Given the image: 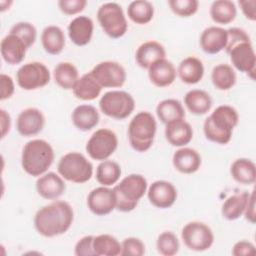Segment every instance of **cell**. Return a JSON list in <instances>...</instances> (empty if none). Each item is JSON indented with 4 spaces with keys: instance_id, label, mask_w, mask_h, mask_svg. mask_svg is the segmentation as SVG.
Returning <instances> with one entry per match:
<instances>
[{
    "instance_id": "cell-33",
    "label": "cell",
    "mask_w": 256,
    "mask_h": 256,
    "mask_svg": "<svg viewBox=\"0 0 256 256\" xmlns=\"http://www.w3.org/2000/svg\"><path fill=\"white\" fill-rule=\"evenodd\" d=\"M55 83L64 90H72L77 80L79 73L76 66L70 62H60L53 70Z\"/></svg>"
},
{
    "instance_id": "cell-19",
    "label": "cell",
    "mask_w": 256,
    "mask_h": 256,
    "mask_svg": "<svg viewBox=\"0 0 256 256\" xmlns=\"http://www.w3.org/2000/svg\"><path fill=\"white\" fill-rule=\"evenodd\" d=\"M94 23L86 15H80L72 19L68 25V36L76 46L87 45L93 36Z\"/></svg>"
},
{
    "instance_id": "cell-44",
    "label": "cell",
    "mask_w": 256,
    "mask_h": 256,
    "mask_svg": "<svg viewBox=\"0 0 256 256\" xmlns=\"http://www.w3.org/2000/svg\"><path fill=\"white\" fill-rule=\"evenodd\" d=\"M94 236L87 235L79 239L74 248V254L76 256H96L93 249Z\"/></svg>"
},
{
    "instance_id": "cell-38",
    "label": "cell",
    "mask_w": 256,
    "mask_h": 256,
    "mask_svg": "<svg viewBox=\"0 0 256 256\" xmlns=\"http://www.w3.org/2000/svg\"><path fill=\"white\" fill-rule=\"evenodd\" d=\"M93 249L96 256H118L121 254V243L110 234L94 236Z\"/></svg>"
},
{
    "instance_id": "cell-29",
    "label": "cell",
    "mask_w": 256,
    "mask_h": 256,
    "mask_svg": "<svg viewBox=\"0 0 256 256\" xmlns=\"http://www.w3.org/2000/svg\"><path fill=\"white\" fill-rule=\"evenodd\" d=\"M72 91L77 99L83 101H91L100 95L102 87L92 76L91 72H88L77 80Z\"/></svg>"
},
{
    "instance_id": "cell-20",
    "label": "cell",
    "mask_w": 256,
    "mask_h": 256,
    "mask_svg": "<svg viewBox=\"0 0 256 256\" xmlns=\"http://www.w3.org/2000/svg\"><path fill=\"white\" fill-rule=\"evenodd\" d=\"M36 190L42 198L53 200L65 192L66 184L61 176L54 172H48L37 179Z\"/></svg>"
},
{
    "instance_id": "cell-26",
    "label": "cell",
    "mask_w": 256,
    "mask_h": 256,
    "mask_svg": "<svg viewBox=\"0 0 256 256\" xmlns=\"http://www.w3.org/2000/svg\"><path fill=\"white\" fill-rule=\"evenodd\" d=\"M177 74L183 83L196 84L200 82L204 76L203 63L197 57H186L180 62L177 68Z\"/></svg>"
},
{
    "instance_id": "cell-14",
    "label": "cell",
    "mask_w": 256,
    "mask_h": 256,
    "mask_svg": "<svg viewBox=\"0 0 256 256\" xmlns=\"http://www.w3.org/2000/svg\"><path fill=\"white\" fill-rule=\"evenodd\" d=\"M88 209L97 216H105L116 209V200L113 189L100 186L90 191L87 196Z\"/></svg>"
},
{
    "instance_id": "cell-5",
    "label": "cell",
    "mask_w": 256,
    "mask_h": 256,
    "mask_svg": "<svg viewBox=\"0 0 256 256\" xmlns=\"http://www.w3.org/2000/svg\"><path fill=\"white\" fill-rule=\"evenodd\" d=\"M116 209L121 212L133 211L148 189L146 178L141 174H130L124 177L113 188Z\"/></svg>"
},
{
    "instance_id": "cell-42",
    "label": "cell",
    "mask_w": 256,
    "mask_h": 256,
    "mask_svg": "<svg viewBox=\"0 0 256 256\" xmlns=\"http://www.w3.org/2000/svg\"><path fill=\"white\" fill-rule=\"evenodd\" d=\"M145 253V244L136 237L125 238L121 243L122 256H142Z\"/></svg>"
},
{
    "instance_id": "cell-35",
    "label": "cell",
    "mask_w": 256,
    "mask_h": 256,
    "mask_svg": "<svg viewBox=\"0 0 256 256\" xmlns=\"http://www.w3.org/2000/svg\"><path fill=\"white\" fill-rule=\"evenodd\" d=\"M211 80L214 87L221 91L231 89L237 80L236 72L229 64H218L211 72Z\"/></svg>"
},
{
    "instance_id": "cell-27",
    "label": "cell",
    "mask_w": 256,
    "mask_h": 256,
    "mask_svg": "<svg viewBox=\"0 0 256 256\" xmlns=\"http://www.w3.org/2000/svg\"><path fill=\"white\" fill-rule=\"evenodd\" d=\"M41 43L46 53L58 55L65 47V34L59 26L49 25L41 33Z\"/></svg>"
},
{
    "instance_id": "cell-1",
    "label": "cell",
    "mask_w": 256,
    "mask_h": 256,
    "mask_svg": "<svg viewBox=\"0 0 256 256\" xmlns=\"http://www.w3.org/2000/svg\"><path fill=\"white\" fill-rule=\"evenodd\" d=\"M74 220L72 206L62 200H56L37 210L33 223L36 231L44 237H55L66 233Z\"/></svg>"
},
{
    "instance_id": "cell-7",
    "label": "cell",
    "mask_w": 256,
    "mask_h": 256,
    "mask_svg": "<svg viewBox=\"0 0 256 256\" xmlns=\"http://www.w3.org/2000/svg\"><path fill=\"white\" fill-rule=\"evenodd\" d=\"M59 175L70 182L83 184L93 175L92 163L79 152H68L63 155L57 165Z\"/></svg>"
},
{
    "instance_id": "cell-9",
    "label": "cell",
    "mask_w": 256,
    "mask_h": 256,
    "mask_svg": "<svg viewBox=\"0 0 256 256\" xmlns=\"http://www.w3.org/2000/svg\"><path fill=\"white\" fill-rule=\"evenodd\" d=\"M101 112L113 119L123 120L132 114L135 109L133 96L122 90H112L106 92L99 101Z\"/></svg>"
},
{
    "instance_id": "cell-34",
    "label": "cell",
    "mask_w": 256,
    "mask_h": 256,
    "mask_svg": "<svg viewBox=\"0 0 256 256\" xmlns=\"http://www.w3.org/2000/svg\"><path fill=\"white\" fill-rule=\"evenodd\" d=\"M156 115L158 119L165 125L185 118V110L182 103L177 99H164L160 101L156 107Z\"/></svg>"
},
{
    "instance_id": "cell-4",
    "label": "cell",
    "mask_w": 256,
    "mask_h": 256,
    "mask_svg": "<svg viewBox=\"0 0 256 256\" xmlns=\"http://www.w3.org/2000/svg\"><path fill=\"white\" fill-rule=\"evenodd\" d=\"M54 158V150L49 142L43 139H33L23 147L21 165L28 175L40 177L51 167Z\"/></svg>"
},
{
    "instance_id": "cell-40",
    "label": "cell",
    "mask_w": 256,
    "mask_h": 256,
    "mask_svg": "<svg viewBox=\"0 0 256 256\" xmlns=\"http://www.w3.org/2000/svg\"><path fill=\"white\" fill-rule=\"evenodd\" d=\"M9 33H12L16 36H18L28 47V49L35 43L36 38H37V30L33 24L30 22H18L15 23Z\"/></svg>"
},
{
    "instance_id": "cell-28",
    "label": "cell",
    "mask_w": 256,
    "mask_h": 256,
    "mask_svg": "<svg viewBox=\"0 0 256 256\" xmlns=\"http://www.w3.org/2000/svg\"><path fill=\"white\" fill-rule=\"evenodd\" d=\"M212 98L208 92L201 89H192L184 96L186 108L194 115H204L212 107Z\"/></svg>"
},
{
    "instance_id": "cell-25",
    "label": "cell",
    "mask_w": 256,
    "mask_h": 256,
    "mask_svg": "<svg viewBox=\"0 0 256 256\" xmlns=\"http://www.w3.org/2000/svg\"><path fill=\"white\" fill-rule=\"evenodd\" d=\"M73 125L80 131H89L99 123L100 116L98 110L88 104H81L74 108L71 114Z\"/></svg>"
},
{
    "instance_id": "cell-47",
    "label": "cell",
    "mask_w": 256,
    "mask_h": 256,
    "mask_svg": "<svg viewBox=\"0 0 256 256\" xmlns=\"http://www.w3.org/2000/svg\"><path fill=\"white\" fill-rule=\"evenodd\" d=\"M238 4L246 19L250 21L256 20V1L255 0H241L238 2Z\"/></svg>"
},
{
    "instance_id": "cell-39",
    "label": "cell",
    "mask_w": 256,
    "mask_h": 256,
    "mask_svg": "<svg viewBox=\"0 0 256 256\" xmlns=\"http://www.w3.org/2000/svg\"><path fill=\"white\" fill-rule=\"evenodd\" d=\"M157 251L163 256H173L178 253L180 243L177 236L171 231L162 232L156 241Z\"/></svg>"
},
{
    "instance_id": "cell-12",
    "label": "cell",
    "mask_w": 256,
    "mask_h": 256,
    "mask_svg": "<svg viewBox=\"0 0 256 256\" xmlns=\"http://www.w3.org/2000/svg\"><path fill=\"white\" fill-rule=\"evenodd\" d=\"M181 238L188 249L197 252L208 250L214 243L212 229L199 221L187 223L181 231Z\"/></svg>"
},
{
    "instance_id": "cell-45",
    "label": "cell",
    "mask_w": 256,
    "mask_h": 256,
    "mask_svg": "<svg viewBox=\"0 0 256 256\" xmlns=\"http://www.w3.org/2000/svg\"><path fill=\"white\" fill-rule=\"evenodd\" d=\"M0 85H1V92H0V99L6 100L12 97L15 91L14 81L11 76L2 73L0 75Z\"/></svg>"
},
{
    "instance_id": "cell-15",
    "label": "cell",
    "mask_w": 256,
    "mask_h": 256,
    "mask_svg": "<svg viewBox=\"0 0 256 256\" xmlns=\"http://www.w3.org/2000/svg\"><path fill=\"white\" fill-rule=\"evenodd\" d=\"M147 197L156 208H170L177 199V189L171 182L157 180L148 187Z\"/></svg>"
},
{
    "instance_id": "cell-6",
    "label": "cell",
    "mask_w": 256,
    "mask_h": 256,
    "mask_svg": "<svg viewBox=\"0 0 256 256\" xmlns=\"http://www.w3.org/2000/svg\"><path fill=\"white\" fill-rule=\"evenodd\" d=\"M157 123L154 116L148 111L138 112L128 125V140L130 146L137 152L148 151L156 135Z\"/></svg>"
},
{
    "instance_id": "cell-41",
    "label": "cell",
    "mask_w": 256,
    "mask_h": 256,
    "mask_svg": "<svg viewBox=\"0 0 256 256\" xmlns=\"http://www.w3.org/2000/svg\"><path fill=\"white\" fill-rule=\"evenodd\" d=\"M168 5L171 11L179 17H190L198 11L197 0H169Z\"/></svg>"
},
{
    "instance_id": "cell-18",
    "label": "cell",
    "mask_w": 256,
    "mask_h": 256,
    "mask_svg": "<svg viewBox=\"0 0 256 256\" xmlns=\"http://www.w3.org/2000/svg\"><path fill=\"white\" fill-rule=\"evenodd\" d=\"M27 50L26 44L12 33H8L0 43L1 56L9 65L20 64L24 60Z\"/></svg>"
},
{
    "instance_id": "cell-17",
    "label": "cell",
    "mask_w": 256,
    "mask_h": 256,
    "mask_svg": "<svg viewBox=\"0 0 256 256\" xmlns=\"http://www.w3.org/2000/svg\"><path fill=\"white\" fill-rule=\"evenodd\" d=\"M227 41L228 33L226 29L218 26H210L202 31L199 44L205 53L217 54L225 50Z\"/></svg>"
},
{
    "instance_id": "cell-8",
    "label": "cell",
    "mask_w": 256,
    "mask_h": 256,
    "mask_svg": "<svg viewBox=\"0 0 256 256\" xmlns=\"http://www.w3.org/2000/svg\"><path fill=\"white\" fill-rule=\"evenodd\" d=\"M97 20L106 35L118 39L125 35L128 23L122 7L115 2L102 4L97 10Z\"/></svg>"
},
{
    "instance_id": "cell-2",
    "label": "cell",
    "mask_w": 256,
    "mask_h": 256,
    "mask_svg": "<svg viewBox=\"0 0 256 256\" xmlns=\"http://www.w3.org/2000/svg\"><path fill=\"white\" fill-rule=\"evenodd\" d=\"M228 41L225 48L232 65L240 72L254 79L256 71V56L247 32L238 27L227 29Z\"/></svg>"
},
{
    "instance_id": "cell-46",
    "label": "cell",
    "mask_w": 256,
    "mask_h": 256,
    "mask_svg": "<svg viewBox=\"0 0 256 256\" xmlns=\"http://www.w3.org/2000/svg\"><path fill=\"white\" fill-rule=\"evenodd\" d=\"M231 253L234 256H249L254 255L256 253V249L251 242L241 240L234 244Z\"/></svg>"
},
{
    "instance_id": "cell-23",
    "label": "cell",
    "mask_w": 256,
    "mask_h": 256,
    "mask_svg": "<svg viewBox=\"0 0 256 256\" xmlns=\"http://www.w3.org/2000/svg\"><path fill=\"white\" fill-rule=\"evenodd\" d=\"M165 57L166 51L164 46L154 40L142 43L135 53L136 62L143 69H149L155 62L164 59Z\"/></svg>"
},
{
    "instance_id": "cell-36",
    "label": "cell",
    "mask_w": 256,
    "mask_h": 256,
    "mask_svg": "<svg viewBox=\"0 0 256 256\" xmlns=\"http://www.w3.org/2000/svg\"><path fill=\"white\" fill-rule=\"evenodd\" d=\"M128 18L135 24H148L154 17V6L146 0L132 1L127 8Z\"/></svg>"
},
{
    "instance_id": "cell-37",
    "label": "cell",
    "mask_w": 256,
    "mask_h": 256,
    "mask_svg": "<svg viewBox=\"0 0 256 256\" xmlns=\"http://www.w3.org/2000/svg\"><path fill=\"white\" fill-rule=\"evenodd\" d=\"M121 176L120 165L113 160H104L96 168V180L101 186L110 187L118 182Z\"/></svg>"
},
{
    "instance_id": "cell-16",
    "label": "cell",
    "mask_w": 256,
    "mask_h": 256,
    "mask_svg": "<svg viewBox=\"0 0 256 256\" xmlns=\"http://www.w3.org/2000/svg\"><path fill=\"white\" fill-rule=\"evenodd\" d=\"M45 125V116L41 110L30 107L22 110L16 120V129L23 137L39 134Z\"/></svg>"
},
{
    "instance_id": "cell-22",
    "label": "cell",
    "mask_w": 256,
    "mask_h": 256,
    "mask_svg": "<svg viewBox=\"0 0 256 256\" xmlns=\"http://www.w3.org/2000/svg\"><path fill=\"white\" fill-rule=\"evenodd\" d=\"M174 168L183 174H192L199 170L202 160L200 154L192 148L180 147L172 157Z\"/></svg>"
},
{
    "instance_id": "cell-32",
    "label": "cell",
    "mask_w": 256,
    "mask_h": 256,
    "mask_svg": "<svg viewBox=\"0 0 256 256\" xmlns=\"http://www.w3.org/2000/svg\"><path fill=\"white\" fill-rule=\"evenodd\" d=\"M209 14L215 23L226 25L235 20L237 16V8L233 1L216 0L211 4Z\"/></svg>"
},
{
    "instance_id": "cell-30",
    "label": "cell",
    "mask_w": 256,
    "mask_h": 256,
    "mask_svg": "<svg viewBox=\"0 0 256 256\" xmlns=\"http://www.w3.org/2000/svg\"><path fill=\"white\" fill-rule=\"evenodd\" d=\"M230 174L232 178L240 184H254L256 181L255 163L247 158H238L231 164Z\"/></svg>"
},
{
    "instance_id": "cell-11",
    "label": "cell",
    "mask_w": 256,
    "mask_h": 256,
    "mask_svg": "<svg viewBox=\"0 0 256 256\" xmlns=\"http://www.w3.org/2000/svg\"><path fill=\"white\" fill-rule=\"evenodd\" d=\"M50 71L48 67L37 61L23 64L16 73L18 86L27 91L45 87L50 82Z\"/></svg>"
},
{
    "instance_id": "cell-49",
    "label": "cell",
    "mask_w": 256,
    "mask_h": 256,
    "mask_svg": "<svg viewBox=\"0 0 256 256\" xmlns=\"http://www.w3.org/2000/svg\"><path fill=\"white\" fill-rule=\"evenodd\" d=\"M0 119H1V137L4 138L10 131L11 128V117L8 112L4 109H0Z\"/></svg>"
},
{
    "instance_id": "cell-3",
    "label": "cell",
    "mask_w": 256,
    "mask_h": 256,
    "mask_svg": "<svg viewBox=\"0 0 256 256\" xmlns=\"http://www.w3.org/2000/svg\"><path fill=\"white\" fill-rule=\"evenodd\" d=\"M239 122L237 110L230 105H220L205 119L203 132L211 142L225 145L230 142L234 128Z\"/></svg>"
},
{
    "instance_id": "cell-48",
    "label": "cell",
    "mask_w": 256,
    "mask_h": 256,
    "mask_svg": "<svg viewBox=\"0 0 256 256\" xmlns=\"http://www.w3.org/2000/svg\"><path fill=\"white\" fill-rule=\"evenodd\" d=\"M255 191L253 190L248 197V201L245 207V211H244V215L247 221H249L250 223L254 224L255 220H256V215H255Z\"/></svg>"
},
{
    "instance_id": "cell-13",
    "label": "cell",
    "mask_w": 256,
    "mask_h": 256,
    "mask_svg": "<svg viewBox=\"0 0 256 256\" xmlns=\"http://www.w3.org/2000/svg\"><path fill=\"white\" fill-rule=\"evenodd\" d=\"M90 72L102 88H120L127 78L124 67L115 61L100 62Z\"/></svg>"
},
{
    "instance_id": "cell-43",
    "label": "cell",
    "mask_w": 256,
    "mask_h": 256,
    "mask_svg": "<svg viewBox=\"0 0 256 256\" xmlns=\"http://www.w3.org/2000/svg\"><path fill=\"white\" fill-rule=\"evenodd\" d=\"M87 5L86 0H59L58 7L65 15H76L81 13Z\"/></svg>"
},
{
    "instance_id": "cell-21",
    "label": "cell",
    "mask_w": 256,
    "mask_h": 256,
    "mask_svg": "<svg viewBox=\"0 0 256 256\" xmlns=\"http://www.w3.org/2000/svg\"><path fill=\"white\" fill-rule=\"evenodd\" d=\"M177 70L174 64L166 58L155 62L148 69L150 82L159 88L170 86L176 79Z\"/></svg>"
},
{
    "instance_id": "cell-24",
    "label": "cell",
    "mask_w": 256,
    "mask_h": 256,
    "mask_svg": "<svg viewBox=\"0 0 256 256\" xmlns=\"http://www.w3.org/2000/svg\"><path fill=\"white\" fill-rule=\"evenodd\" d=\"M166 140L175 147H184L189 144L193 138V129L184 119H178L166 124Z\"/></svg>"
},
{
    "instance_id": "cell-10",
    "label": "cell",
    "mask_w": 256,
    "mask_h": 256,
    "mask_svg": "<svg viewBox=\"0 0 256 256\" xmlns=\"http://www.w3.org/2000/svg\"><path fill=\"white\" fill-rule=\"evenodd\" d=\"M118 138L114 131L107 128L96 130L86 143V152L96 161L107 160L117 149Z\"/></svg>"
},
{
    "instance_id": "cell-31",
    "label": "cell",
    "mask_w": 256,
    "mask_h": 256,
    "mask_svg": "<svg viewBox=\"0 0 256 256\" xmlns=\"http://www.w3.org/2000/svg\"><path fill=\"white\" fill-rule=\"evenodd\" d=\"M249 194L247 191H242L226 198L221 208L222 216L229 221L240 218L244 214Z\"/></svg>"
}]
</instances>
